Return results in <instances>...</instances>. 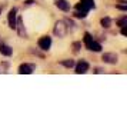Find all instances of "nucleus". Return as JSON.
<instances>
[{"mask_svg":"<svg viewBox=\"0 0 127 123\" xmlns=\"http://www.w3.org/2000/svg\"><path fill=\"white\" fill-rule=\"evenodd\" d=\"M92 9H94V0H80L76 4V12L74 17L77 19H84L87 16V13Z\"/></svg>","mask_w":127,"mask_h":123,"instance_id":"nucleus-1","label":"nucleus"},{"mask_svg":"<svg viewBox=\"0 0 127 123\" xmlns=\"http://www.w3.org/2000/svg\"><path fill=\"white\" fill-rule=\"evenodd\" d=\"M84 44H86V49H89L90 52H101V44L94 40L90 33H84Z\"/></svg>","mask_w":127,"mask_h":123,"instance_id":"nucleus-2","label":"nucleus"},{"mask_svg":"<svg viewBox=\"0 0 127 123\" xmlns=\"http://www.w3.org/2000/svg\"><path fill=\"white\" fill-rule=\"evenodd\" d=\"M53 32H54V35L57 36V37H64V36L69 33V26H67V23L64 20H59L54 24Z\"/></svg>","mask_w":127,"mask_h":123,"instance_id":"nucleus-3","label":"nucleus"},{"mask_svg":"<svg viewBox=\"0 0 127 123\" xmlns=\"http://www.w3.org/2000/svg\"><path fill=\"white\" fill-rule=\"evenodd\" d=\"M7 20H9V27L13 29V30H16V22H17V7H13L12 10L9 12Z\"/></svg>","mask_w":127,"mask_h":123,"instance_id":"nucleus-4","label":"nucleus"},{"mask_svg":"<svg viewBox=\"0 0 127 123\" xmlns=\"http://www.w3.org/2000/svg\"><path fill=\"white\" fill-rule=\"evenodd\" d=\"M39 47H40L41 50H44V52H47L50 47H52V37L50 36H41L40 39H39Z\"/></svg>","mask_w":127,"mask_h":123,"instance_id":"nucleus-5","label":"nucleus"},{"mask_svg":"<svg viewBox=\"0 0 127 123\" xmlns=\"http://www.w3.org/2000/svg\"><path fill=\"white\" fill-rule=\"evenodd\" d=\"M101 60H103L104 63H109V65H116L119 62V56L116 53H103Z\"/></svg>","mask_w":127,"mask_h":123,"instance_id":"nucleus-6","label":"nucleus"},{"mask_svg":"<svg viewBox=\"0 0 127 123\" xmlns=\"http://www.w3.org/2000/svg\"><path fill=\"white\" fill-rule=\"evenodd\" d=\"M36 70L34 65H30V63H23V65L19 66V73L20 75H32Z\"/></svg>","mask_w":127,"mask_h":123,"instance_id":"nucleus-7","label":"nucleus"},{"mask_svg":"<svg viewBox=\"0 0 127 123\" xmlns=\"http://www.w3.org/2000/svg\"><path fill=\"white\" fill-rule=\"evenodd\" d=\"M74 67H76V73H77V75H84V73H87L90 65L87 63L86 60H80L77 65H74Z\"/></svg>","mask_w":127,"mask_h":123,"instance_id":"nucleus-8","label":"nucleus"},{"mask_svg":"<svg viewBox=\"0 0 127 123\" xmlns=\"http://www.w3.org/2000/svg\"><path fill=\"white\" fill-rule=\"evenodd\" d=\"M54 4L57 9H60L62 12H69L70 10V3L67 0H54Z\"/></svg>","mask_w":127,"mask_h":123,"instance_id":"nucleus-9","label":"nucleus"},{"mask_svg":"<svg viewBox=\"0 0 127 123\" xmlns=\"http://www.w3.org/2000/svg\"><path fill=\"white\" fill-rule=\"evenodd\" d=\"M0 53H1L3 56H7V57H9V56H12L13 54V49L9 46V44L1 43V44H0Z\"/></svg>","mask_w":127,"mask_h":123,"instance_id":"nucleus-10","label":"nucleus"},{"mask_svg":"<svg viewBox=\"0 0 127 123\" xmlns=\"http://www.w3.org/2000/svg\"><path fill=\"white\" fill-rule=\"evenodd\" d=\"M16 30L19 32V35L22 37H26V30H24V26H23V20L19 17L17 22H16Z\"/></svg>","mask_w":127,"mask_h":123,"instance_id":"nucleus-11","label":"nucleus"},{"mask_svg":"<svg viewBox=\"0 0 127 123\" xmlns=\"http://www.w3.org/2000/svg\"><path fill=\"white\" fill-rule=\"evenodd\" d=\"M62 65L64 66V67H67V69H71V67H74V60H71V59H66V60H62L60 62Z\"/></svg>","mask_w":127,"mask_h":123,"instance_id":"nucleus-12","label":"nucleus"},{"mask_svg":"<svg viewBox=\"0 0 127 123\" xmlns=\"http://www.w3.org/2000/svg\"><path fill=\"white\" fill-rule=\"evenodd\" d=\"M100 24L103 26L104 29H109L110 26H111V19L110 17H103L101 20H100Z\"/></svg>","mask_w":127,"mask_h":123,"instance_id":"nucleus-13","label":"nucleus"},{"mask_svg":"<svg viewBox=\"0 0 127 123\" xmlns=\"http://www.w3.org/2000/svg\"><path fill=\"white\" fill-rule=\"evenodd\" d=\"M117 26H119V27L127 26V16H123L121 19H119V20H117Z\"/></svg>","mask_w":127,"mask_h":123,"instance_id":"nucleus-14","label":"nucleus"},{"mask_svg":"<svg viewBox=\"0 0 127 123\" xmlns=\"http://www.w3.org/2000/svg\"><path fill=\"white\" fill-rule=\"evenodd\" d=\"M80 46H81V43H79V41L73 44V47H74V53H79V50H80Z\"/></svg>","mask_w":127,"mask_h":123,"instance_id":"nucleus-15","label":"nucleus"},{"mask_svg":"<svg viewBox=\"0 0 127 123\" xmlns=\"http://www.w3.org/2000/svg\"><path fill=\"white\" fill-rule=\"evenodd\" d=\"M117 9H120V10H123V12H126L127 10V4H117Z\"/></svg>","mask_w":127,"mask_h":123,"instance_id":"nucleus-16","label":"nucleus"},{"mask_svg":"<svg viewBox=\"0 0 127 123\" xmlns=\"http://www.w3.org/2000/svg\"><path fill=\"white\" fill-rule=\"evenodd\" d=\"M33 3H34V0H26V1H24V4H26V6H32Z\"/></svg>","mask_w":127,"mask_h":123,"instance_id":"nucleus-17","label":"nucleus"},{"mask_svg":"<svg viewBox=\"0 0 127 123\" xmlns=\"http://www.w3.org/2000/svg\"><path fill=\"white\" fill-rule=\"evenodd\" d=\"M121 35H123V36H127V29H126V26H123V27H121Z\"/></svg>","mask_w":127,"mask_h":123,"instance_id":"nucleus-18","label":"nucleus"},{"mask_svg":"<svg viewBox=\"0 0 127 123\" xmlns=\"http://www.w3.org/2000/svg\"><path fill=\"white\" fill-rule=\"evenodd\" d=\"M3 9H4V6H0V14H1V12H3Z\"/></svg>","mask_w":127,"mask_h":123,"instance_id":"nucleus-19","label":"nucleus"}]
</instances>
